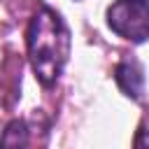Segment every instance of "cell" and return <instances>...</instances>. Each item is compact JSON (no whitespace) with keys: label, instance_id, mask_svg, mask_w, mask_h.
<instances>
[{"label":"cell","instance_id":"cell-1","mask_svg":"<svg viewBox=\"0 0 149 149\" xmlns=\"http://www.w3.org/2000/svg\"><path fill=\"white\" fill-rule=\"evenodd\" d=\"M28 61L42 86H54L70 56V30L51 7L42 5L26 30Z\"/></svg>","mask_w":149,"mask_h":149},{"label":"cell","instance_id":"cell-2","mask_svg":"<svg viewBox=\"0 0 149 149\" xmlns=\"http://www.w3.org/2000/svg\"><path fill=\"white\" fill-rule=\"evenodd\" d=\"M107 26L119 37L142 44L149 40V0H114L107 7Z\"/></svg>","mask_w":149,"mask_h":149},{"label":"cell","instance_id":"cell-3","mask_svg":"<svg viewBox=\"0 0 149 149\" xmlns=\"http://www.w3.org/2000/svg\"><path fill=\"white\" fill-rule=\"evenodd\" d=\"M114 81L123 91V95H128L135 102L142 100V95H144V72H142V65L137 61L126 58V61L116 63V68H114Z\"/></svg>","mask_w":149,"mask_h":149},{"label":"cell","instance_id":"cell-4","mask_svg":"<svg viewBox=\"0 0 149 149\" xmlns=\"http://www.w3.org/2000/svg\"><path fill=\"white\" fill-rule=\"evenodd\" d=\"M28 142H30V130L23 119L9 121L0 135V149H28Z\"/></svg>","mask_w":149,"mask_h":149},{"label":"cell","instance_id":"cell-5","mask_svg":"<svg viewBox=\"0 0 149 149\" xmlns=\"http://www.w3.org/2000/svg\"><path fill=\"white\" fill-rule=\"evenodd\" d=\"M135 149H149V119L144 121L140 135H137V142H135Z\"/></svg>","mask_w":149,"mask_h":149}]
</instances>
